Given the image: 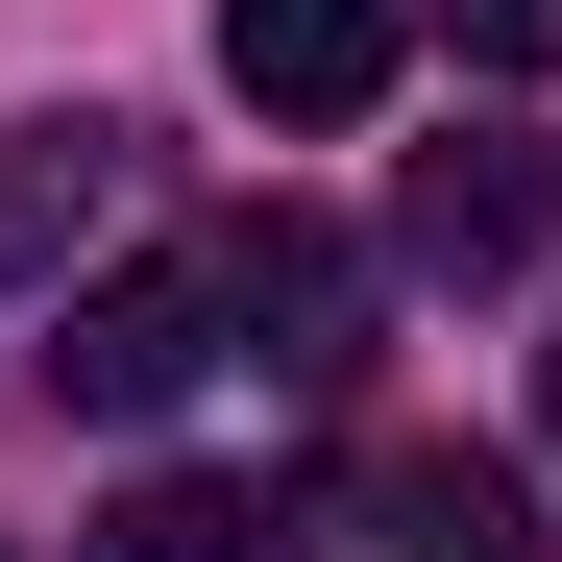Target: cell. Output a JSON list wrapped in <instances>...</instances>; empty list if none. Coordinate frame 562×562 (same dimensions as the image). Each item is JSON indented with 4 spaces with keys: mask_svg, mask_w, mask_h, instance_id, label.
<instances>
[{
    "mask_svg": "<svg viewBox=\"0 0 562 562\" xmlns=\"http://www.w3.org/2000/svg\"><path fill=\"white\" fill-rule=\"evenodd\" d=\"M392 538L416 562H538V490L514 464H392Z\"/></svg>",
    "mask_w": 562,
    "mask_h": 562,
    "instance_id": "obj_6",
    "label": "cell"
},
{
    "mask_svg": "<svg viewBox=\"0 0 562 562\" xmlns=\"http://www.w3.org/2000/svg\"><path fill=\"white\" fill-rule=\"evenodd\" d=\"M221 74H245V123H367L392 99V0H221Z\"/></svg>",
    "mask_w": 562,
    "mask_h": 562,
    "instance_id": "obj_3",
    "label": "cell"
},
{
    "mask_svg": "<svg viewBox=\"0 0 562 562\" xmlns=\"http://www.w3.org/2000/svg\"><path fill=\"white\" fill-rule=\"evenodd\" d=\"M99 221H123V123L99 99H74V123H0V318H49Z\"/></svg>",
    "mask_w": 562,
    "mask_h": 562,
    "instance_id": "obj_2",
    "label": "cell"
},
{
    "mask_svg": "<svg viewBox=\"0 0 562 562\" xmlns=\"http://www.w3.org/2000/svg\"><path fill=\"white\" fill-rule=\"evenodd\" d=\"M392 245H416V269H464V294H490V269H538V147H490V123L416 147V171H392Z\"/></svg>",
    "mask_w": 562,
    "mask_h": 562,
    "instance_id": "obj_4",
    "label": "cell"
},
{
    "mask_svg": "<svg viewBox=\"0 0 562 562\" xmlns=\"http://www.w3.org/2000/svg\"><path fill=\"white\" fill-rule=\"evenodd\" d=\"M196 367H221V245L196 269H123V294H49V392L74 416H171Z\"/></svg>",
    "mask_w": 562,
    "mask_h": 562,
    "instance_id": "obj_1",
    "label": "cell"
},
{
    "mask_svg": "<svg viewBox=\"0 0 562 562\" xmlns=\"http://www.w3.org/2000/svg\"><path fill=\"white\" fill-rule=\"evenodd\" d=\"M464 49H490V74H562V0H464Z\"/></svg>",
    "mask_w": 562,
    "mask_h": 562,
    "instance_id": "obj_8",
    "label": "cell"
},
{
    "mask_svg": "<svg viewBox=\"0 0 562 562\" xmlns=\"http://www.w3.org/2000/svg\"><path fill=\"white\" fill-rule=\"evenodd\" d=\"M221 318H269V367H342V245L318 221H245L221 245Z\"/></svg>",
    "mask_w": 562,
    "mask_h": 562,
    "instance_id": "obj_5",
    "label": "cell"
},
{
    "mask_svg": "<svg viewBox=\"0 0 562 562\" xmlns=\"http://www.w3.org/2000/svg\"><path fill=\"white\" fill-rule=\"evenodd\" d=\"M538 440H562V342H538Z\"/></svg>",
    "mask_w": 562,
    "mask_h": 562,
    "instance_id": "obj_9",
    "label": "cell"
},
{
    "mask_svg": "<svg viewBox=\"0 0 562 562\" xmlns=\"http://www.w3.org/2000/svg\"><path fill=\"white\" fill-rule=\"evenodd\" d=\"M245 538H269L245 490H123V514H99V562H245Z\"/></svg>",
    "mask_w": 562,
    "mask_h": 562,
    "instance_id": "obj_7",
    "label": "cell"
}]
</instances>
